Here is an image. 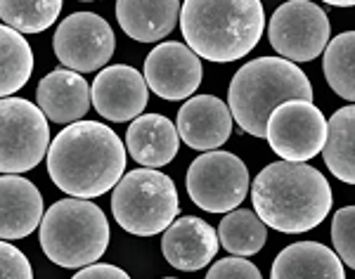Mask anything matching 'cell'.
I'll return each instance as SVG.
<instances>
[{"label": "cell", "instance_id": "6da1fadb", "mask_svg": "<svg viewBox=\"0 0 355 279\" xmlns=\"http://www.w3.org/2000/svg\"><path fill=\"white\" fill-rule=\"evenodd\" d=\"M121 138L97 121H78L60 130L48 152L50 180L73 199L102 197L123 180Z\"/></svg>", "mask_w": 355, "mask_h": 279}, {"label": "cell", "instance_id": "7a4b0ae2", "mask_svg": "<svg viewBox=\"0 0 355 279\" xmlns=\"http://www.w3.org/2000/svg\"><path fill=\"white\" fill-rule=\"evenodd\" d=\"M251 204L268 227L299 235L318 227L329 215L331 187L327 178L308 163L275 161L256 175Z\"/></svg>", "mask_w": 355, "mask_h": 279}, {"label": "cell", "instance_id": "3957f363", "mask_svg": "<svg viewBox=\"0 0 355 279\" xmlns=\"http://www.w3.org/2000/svg\"><path fill=\"white\" fill-rule=\"evenodd\" d=\"M185 45L209 62H234L259 45L266 28L261 0H185L180 12Z\"/></svg>", "mask_w": 355, "mask_h": 279}, {"label": "cell", "instance_id": "277c9868", "mask_svg": "<svg viewBox=\"0 0 355 279\" xmlns=\"http://www.w3.org/2000/svg\"><path fill=\"white\" fill-rule=\"evenodd\" d=\"M313 102V85L299 64L282 57L251 60L232 76L227 107L244 133L266 138L268 118L284 102Z\"/></svg>", "mask_w": 355, "mask_h": 279}, {"label": "cell", "instance_id": "5b68a950", "mask_svg": "<svg viewBox=\"0 0 355 279\" xmlns=\"http://www.w3.org/2000/svg\"><path fill=\"white\" fill-rule=\"evenodd\" d=\"M110 220L90 199H62L45 210L41 225V246L55 265H95L110 246Z\"/></svg>", "mask_w": 355, "mask_h": 279}, {"label": "cell", "instance_id": "8992f818", "mask_svg": "<svg viewBox=\"0 0 355 279\" xmlns=\"http://www.w3.org/2000/svg\"><path fill=\"white\" fill-rule=\"evenodd\" d=\"M178 190L173 180L157 168H135L114 187V220L128 235L154 237L178 218Z\"/></svg>", "mask_w": 355, "mask_h": 279}, {"label": "cell", "instance_id": "52a82bcc", "mask_svg": "<svg viewBox=\"0 0 355 279\" xmlns=\"http://www.w3.org/2000/svg\"><path fill=\"white\" fill-rule=\"evenodd\" d=\"M50 152L48 116L24 98H5L0 105V170L19 175L36 168Z\"/></svg>", "mask_w": 355, "mask_h": 279}, {"label": "cell", "instance_id": "ba28073f", "mask_svg": "<svg viewBox=\"0 0 355 279\" xmlns=\"http://www.w3.org/2000/svg\"><path fill=\"white\" fill-rule=\"evenodd\" d=\"M249 168L237 154L206 152L187 168V195L206 213H230L249 195Z\"/></svg>", "mask_w": 355, "mask_h": 279}, {"label": "cell", "instance_id": "9c48e42d", "mask_svg": "<svg viewBox=\"0 0 355 279\" xmlns=\"http://www.w3.org/2000/svg\"><path fill=\"white\" fill-rule=\"evenodd\" d=\"M329 31L327 12L320 5L308 0H291L275 10L268 26V38L282 60L301 64L327 50Z\"/></svg>", "mask_w": 355, "mask_h": 279}, {"label": "cell", "instance_id": "30bf717a", "mask_svg": "<svg viewBox=\"0 0 355 279\" xmlns=\"http://www.w3.org/2000/svg\"><path fill=\"white\" fill-rule=\"evenodd\" d=\"M266 140L282 161L306 163L324 150L327 118L313 102H284L268 118Z\"/></svg>", "mask_w": 355, "mask_h": 279}, {"label": "cell", "instance_id": "8fae6325", "mask_svg": "<svg viewBox=\"0 0 355 279\" xmlns=\"http://www.w3.org/2000/svg\"><path fill=\"white\" fill-rule=\"evenodd\" d=\"M60 64L71 71H97L114 57L116 36L105 17L95 12L69 15L55 31L53 41Z\"/></svg>", "mask_w": 355, "mask_h": 279}, {"label": "cell", "instance_id": "7c38bea8", "mask_svg": "<svg viewBox=\"0 0 355 279\" xmlns=\"http://www.w3.org/2000/svg\"><path fill=\"white\" fill-rule=\"evenodd\" d=\"M202 62L185 43H159L145 60V81L162 100L192 98L202 85Z\"/></svg>", "mask_w": 355, "mask_h": 279}, {"label": "cell", "instance_id": "4fadbf2b", "mask_svg": "<svg viewBox=\"0 0 355 279\" xmlns=\"http://www.w3.org/2000/svg\"><path fill=\"white\" fill-rule=\"evenodd\" d=\"M145 73L128 64H114L102 69L93 83V107L102 118L112 123H125L130 118H140L147 109L150 93H147Z\"/></svg>", "mask_w": 355, "mask_h": 279}, {"label": "cell", "instance_id": "5bb4252c", "mask_svg": "<svg viewBox=\"0 0 355 279\" xmlns=\"http://www.w3.org/2000/svg\"><path fill=\"white\" fill-rule=\"evenodd\" d=\"M178 135L197 152H216L232 135V111L216 95H194L178 109Z\"/></svg>", "mask_w": 355, "mask_h": 279}, {"label": "cell", "instance_id": "9a60e30c", "mask_svg": "<svg viewBox=\"0 0 355 279\" xmlns=\"http://www.w3.org/2000/svg\"><path fill=\"white\" fill-rule=\"evenodd\" d=\"M220 246L218 230L194 215L178 218L162 237L166 263L182 272H197L216 258Z\"/></svg>", "mask_w": 355, "mask_h": 279}, {"label": "cell", "instance_id": "2e32d148", "mask_svg": "<svg viewBox=\"0 0 355 279\" xmlns=\"http://www.w3.org/2000/svg\"><path fill=\"white\" fill-rule=\"evenodd\" d=\"M93 88H88L81 73L71 69H53L41 78L36 90V102L48 121L71 126L78 123L90 109Z\"/></svg>", "mask_w": 355, "mask_h": 279}, {"label": "cell", "instance_id": "e0dca14e", "mask_svg": "<svg viewBox=\"0 0 355 279\" xmlns=\"http://www.w3.org/2000/svg\"><path fill=\"white\" fill-rule=\"evenodd\" d=\"M43 197L33 182L21 175H3L0 180V237L17 242L43 225Z\"/></svg>", "mask_w": 355, "mask_h": 279}, {"label": "cell", "instance_id": "ac0fdd59", "mask_svg": "<svg viewBox=\"0 0 355 279\" xmlns=\"http://www.w3.org/2000/svg\"><path fill=\"white\" fill-rule=\"evenodd\" d=\"M178 147H180L178 128L162 114H142L125 133V150L142 168H162L171 163Z\"/></svg>", "mask_w": 355, "mask_h": 279}, {"label": "cell", "instance_id": "d6986e66", "mask_svg": "<svg viewBox=\"0 0 355 279\" xmlns=\"http://www.w3.org/2000/svg\"><path fill=\"white\" fill-rule=\"evenodd\" d=\"M182 3L178 0H121L116 19L123 33L137 43H157L180 21Z\"/></svg>", "mask_w": 355, "mask_h": 279}, {"label": "cell", "instance_id": "ffe728a7", "mask_svg": "<svg viewBox=\"0 0 355 279\" xmlns=\"http://www.w3.org/2000/svg\"><path fill=\"white\" fill-rule=\"evenodd\" d=\"M270 279H346L343 263L320 242H296L275 258Z\"/></svg>", "mask_w": 355, "mask_h": 279}, {"label": "cell", "instance_id": "44dd1931", "mask_svg": "<svg viewBox=\"0 0 355 279\" xmlns=\"http://www.w3.org/2000/svg\"><path fill=\"white\" fill-rule=\"evenodd\" d=\"M322 159L336 180L355 185V105L331 114Z\"/></svg>", "mask_w": 355, "mask_h": 279}, {"label": "cell", "instance_id": "7402d4cb", "mask_svg": "<svg viewBox=\"0 0 355 279\" xmlns=\"http://www.w3.org/2000/svg\"><path fill=\"white\" fill-rule=\"evenodd\" d=\"M0 95L5 100L28 83L33 73V53L26 38L10 26L0 28Z\"/></svg>", "mask_w": 355, "mask_h": 279}, {"label": "cell", "instance_id": "603a6c76", "mask_svg": "<svg viewBox=\"0 0 355 279\" xmlns=\"http://www.w3.org/2000/svg\"><path fill=\"white\" fill-rule=\"evenodd\" d=\"M218 239L225 251L239 258L256 255L268 242V225L256 215V210H230L218 223Z\"/></svg>", "mask_w": 355, "mask_h": 279}, {"label": "cell", "instance_id": "cb8c5ba5", "mask_svg": "<svg viewBox=\"0 0 355 279\" xmlns=\"http://www.w3.org/2000/svg\"><path fill=\"white\" fill-rule=\"evenodd\" d=\"M322 71L339 98L355 102V31H343L331 38L324 50Z\"/></svg>", "mask_w": 355, "mask_h": 279}, {"label": "cell", "instance_id": "d4e9b609", "mask_svg": "<svg viewBox=\"0 0 355 279\" xmlns=\"http://www.w3.org/2000/svg\"><path fill=\"white\" fill-rule=\"evenodd\" d=\"M62 12L60 0H3L0 19L19 33H41L55 24Z\"/></svg>", "mask_w": 355, "mask_h": 279}, {"label": "cell", "instance_id": "484cf974", "mask_svg": "<svg viewBox=\"0 0 355 279\" xmlns=\"http://www.w3.org/2000/svg\"><path fill=\"white\" fill-rule=\"evenodd\" d=\"M331 244L343 265L355 270V206H343L331 218Z\"/></svg>", "mask_w": 355, "mask_h": 279}, {"label": "cell", "instance_id": "4316f807", "mask_svg": "<svg viewBox=\"0 0 355 279\" xmlns=\"http://www.w3.org/2000/svg\"><path fill=\"white\" fill-rule=\"evenodd\" d=\"M0 279H33L31 260L15 244H0Z\"/></svg>", "mask_w": 355, "mask_h": 279}, {"label": "cell", "instance_id": "83f0119b", "mask_svg": "<svg viewBox=\"0 0 355 279\" xmlns=\"http://www.w3.org/2000/svg\"><path fill=\"white\" fill-rule=\"evenodd\" d=\"M206 279H263V275L254 263L239 258V255H232V258H223L211 265Z\"/></svg>", "mask_w": 355, "mask_h": 279}, {"label": "cell", "instance_id": "f1b7e54d", "mask_svg": "<svg viewBox=\"0 0 355 279\" xmlns=\"http://www.w3.org/2000/svg\"><path fill=\"white\" fill-rule=\"evenodd\" d=\"M71 279H130V275L125 270L110 263H95L83 267L81 272H76Z\"/></svg>", "mask_w": 355, "mask_h": 279}, {"label": "cell", "instance_id": "f546056e", "mask_svg": "<svg viewBox=\"0 0 355 279\" xmlns=\"http://www.w3.org/2000/svg\"><path fill=\"white\" fill-rule=\"evenodd\" d=\"M331 8H355V0H327Z\"/></svg>", "mask_w": 355, "mask_h": 279}, {"label": "cell", "instance_id": "4dcf8cb0", "mask_svg": "<svg viewBox=\"0 0 355 279\" xmlns=\"http://www.w3.org/2000/svg\"><path fill=\"white\" fill-rule=\"evenodd\" d=\"M164 279H175V277H164Z\"/></svg>", "mask_w": 355, "mask_h": 279}]
</instances>
